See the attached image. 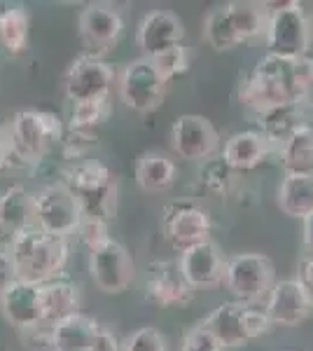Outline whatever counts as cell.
I'll return each instance as SVG.
<instances>
[{"label": "cell", "mask_w": 313, "mask_h": 351, "mask_svg": "<svg viewBox=\"0 0 313 351\" xmlns=\"http://www.w3.org/2000/svg\"><path fill=\"white\" fill-rule=\"evenodd\" d=\"M16 281V269H14V260L10 256L8 248H0V298L5 295L10 286Z\"/></svg>", "instance_id": "cell-39"}, {"label": "cell", "mask_w": 313, "mask_h": 351, "mask_svg": "<svg viewBox=\"0 0 313 351\" xmlns=\"http://www.w3.org/2000/svg\"><path fill=\"white\" fill-rule=\"evenodd\" d=\"M94 351H122V342H119L112 330L101 328V335H99V342H96Z\"/></svg>", "instance_id": "cell-41"}, {"label": "cell", "mask_w": 313, "mask_h": 351, "mask_svg": "<svg viewBox=\"0 0 313 351\" xmlns=\"http://www.w3.org/2000/svg\"><path fill=\"white\" fill-rule=\"evenodd\" d=\"M124 19L115 8L105 3H92L79 12L77 33L79 40L87 47V54L99 56L112 49L122 38Z\"/></svg>", "instance_id": "cell-12"}, {"label": "cell", "mask_w": 313, "mask_h": 351, "mask_svg": "<svg viewBox=\"0 0 313 351\" xmlns=\"http://www.w3.org/2000/svg\"><path fill=\"white\" fill-rule=\"evenodd\" d=\"M264 311L274 326L292 328L306 321L313 311V295L297 279H283L271 286Z\"/></svg>", "instance_id": "cell-13"}, {"label": "cell", "mask_w": 313, "mask_h": 351, "mask_svg": "<svg viewBox=\"0 0 313 351\" xmlns=\"http://www.w3.org/2000/svg\"><path fill=\"white\" fill-rule=\"evenodd\" d=\"M99 321L87 314H73L52 326V351H94L101 335Z\"/></svg>", "instance_id": "cell-18"}, {"label": "cell", "mask_w": 313, "mask_h": 351, "mask_svg": "<svg viewBox=\"0 0 313 351\" xmlns=\"http://www.w3.org/2000/svg\"><path fill=\"white\" fill-rule=\"evenodd\" d=\"M313 80V59H281L266 54L255 64L241 82V101L255 112H264L278 106L301 104L306 87Z\"/></svg>", "instance_id": "cell-1"}, {"label": "cell", "mask_w": 313, "mask_h": 351, "mask_svg": "<svg viewBox=\"0 0 313 351\" xmlns=\"http://www.w3.org/2000/svg\"><path fill=\"white\" fill-rule=\"evenodd\" d=\"M61 138H64V124L54 112H16L8 132V164L10 160H16L24 167L40 164Z\"/></svg>", "instance_id": "cell-3"}, {"label": "cell", "mask_w": 313, "mask_h": 351, "mask_svg": "<svg viewBox=\"0 0 313 351\" xmlns=\"http://www.w3.org/2000/svg\"><path fill=\"white\" fill-rule=\"evenodd\" d=\"M183 351H225L220 347V342L210 335V330L203 324L192 328L190 332H185L183 337Z\"/></svg>", "instance_id": "cell-37"}, {"label": "cell", "mask_w": 313, "mask_h": 351, "mask_svg": "<svg viewBox=\"0 0 313 351\" xmlns=\"http://www.w3.org/2000/svg\"><path fill=\"white\" fill-rule=\"evenodd\" d=\"M297 281L313 295V256H311V253H306V256L299 260Z\"/></svg>", "instance_id": "cell-40"}, {"label": "cell", "mask_w": 313, "mask_h": 351, "mask_svg": "<svg viewBox=\"0 0 313 351\" xmlns=\"http://www.w3.org/2000/svg\"><path fill=\"white\" fill-rule=\"evenodd\" d=\"M301 106H309V108L313 110V80L309 82V87H306L304 96H301Z\"/></svg>", "instance_id": "cell-44"}, {"label": "cell", "mask_w": 313, "mask_h": 351, "mask_svg": "<svg viewBox=\"0 0 313 351\" xmlns=\"http://www.w3.org/2000/svg\"><path fill=\"white\" fill-rule=\"evenodd\" d=\"M199 176H201L203 188L220 197L229 195L231 185H234V171L227 167V162L222 157H210V160L203 162V169Z\"/></svg>", "instance_id": "cell-34"}, {"label": "cell", "mask_w": 313, "mask_h": 351, "mask_svg": "<svg viewBox=\"0 0 313 351\" xmlns=\"http://www.w3.org/2000/svg\"><path fill=\"white\" fill-rule=\"evenodd\" d=\"M150 61L155 66V71L159 73V77L166 84L190 71V52H187L183 45H175V47L166 49V52L152 56Z\"/></svg>", "instance_id": "cell-33"}, {"label": "cell", "mask_w": 313, "mask_h": 351, "mask_svg": "<svg viewBox=\"0 0 313 351\" xmlns=\"http://www.w3.org/2000/svg\"><path fill=\"white\" fill-rule=\"evenodd\" d=\"M79 206H82V216L99 218V220H112L117 213V180L105 188L89 192V195L77 197Z\"/></svg>", "instance_id": "cell-31"}, {"label": "cell", "mask_w": 313, "mask_h": 351, "mask_svg": "<svg viewBox=\"0 0 313 351\" xmlns=\"http://www.w3.org/2000/svg\"><path fill=\"white\" fill-rule=\"evenodd\" d=\"M246 307L236 300L222 302L206 316L203 326L210 330V335L220 342L222 349H236L248 342L246 335Z\"/></svg>", "instance_id": "cell-19"}, {"label": "cell", "mask_w": 313, "mask_h": 351, "mask_svg": "<svg viewBox=\"0 0 313 351\" xmlns=\"http://www.w3.org/2000/svg\"><path fill=\"white\" fill-rule=\"evenodd\" d=\"M33 225V195L24 185H12L0 192V232H8L10 239L16 232Z\"/></svg>", "instance_id": "cell-22"}, {"label": "cell", "mask_w": 313, "mask_h": 351, "mask_svg": "<svg viewBox=\"0 0 313 351\" xmlns=\"http://www.w3.org/2000/svg\"><path fill=\"white\" fill-rule=\"evenodd\" d=\"M271 321L269 316H266L264 309H255V307H246V335H248V342L250 339H258L262 335H266V332L271 330Z\"/></svg>", "instance_id": "cell-38"}, {"label": "cell", "mask_w": 313, "mask_h": 351, "mask_svg": "<svg viewBox=\"0 0 313 351\" xmlns=\"http://www.w3.org/2000/svg\"><path fill=\"white\" fill-rule=\"evenodd\" d=\"M89 274L94 284L108 295L127 291L136 279V263L134 256L119 241L110 239L103 246L89 251Z\"/></svg>", "instance_id": "cell-10"}, {"label": "cell", "mask_w": 313, "mask_h": 351, "mask_svg": "<svg viewBox=\"0 0 313 351\" xmlns=\"http://www.w3.org/2000/svg\"><path fill=\"white\" fill-rule=\"evenodd\" d=\"M227 291L234 295L236 302L253 304L266 298L274 281V263L262 253H238L225 263V279Z\"/></svg>", "instance_id": "cell-6"}, {"label": "cell", "mask_w": 313, "mask_h": 351, "mask_svg": "<svg viewBox=\"0 0 313 351\" xmlns=\"http://www.w3.org/2000/svg\"><path fill=\"white\" fill-rule=\"evenodd\" d=\"M8 251L14 260L16 281L33 286H42L54 279H61L68 258H71L68 239L47 234L36 225L12 234Z\"/></svg>", "instance_id": "cell-2"}, {"label": "cell", "mask_w": 313, "mask_h": 351, "mask_svg": "<svg viewBox=\"0 0 313 351\" xmlns=\"http://www.w3.org/2000/svg\"><path fill=\"white\" fill-rule=\"evenodd\" d=\"M117 89L122 104L136 112L157 110L162 106L164 96H166V82L159 77L152 61L145 59V56L124 66L122 75L117 80Z\"/></svg>", "instance_id": "cell-8"}, {"label": "cell", "mask_w": 313, "mask_h": 351, "mask_svg": "<svg viewBox=\"0 0 313 351\" xmlns=\"http://www.w3.org/2000/svg\"><path fill=\"white\" fill-rule=\"evenodd\" d=\"M77 237H79V241L89 248V251H94V248L103 246V243H108L112 239L110 232H108L105 220L87 218V216H82V223H79V228H77Z\"/></svg>", "instance_id": "cell-36"}, {"label": "cell", "mask_w": 313, "mask_h": 351, "mask_svg": "<svg viewBox=\"0 0 313 351\" xmlns=\"http://www.w3.org/2000/svg\"><path fill=\"white\" fill-rule=\"evenodd\" d=\"M278 206L290 218L304 220L313 213V176L286 173L278 188Z\"/></svg>", "instance_id": "cell-26"}, {"label": "cell", "mask_w": 313, "mask_h": 351, "mask_svg": "<svg viewBox=\"0 0 313 351\" xmlns=\"http://www.w3.org/2000/svg\"><path fill=\"white\" fill-rule=\"evenodd\" d=\"M229 16L234 21V28L241 38V43H248L253 38H258L260 33H264L266 28V12L262 8V3H243V0H234L227 3Z\"/></svg>", "instance_id": "cell-30"}, {"label": "cell", "mask_w": 313, "mask_h": 351, "mask_svg": "<svg viewBox=\"0 0 313 351\" xmlns=\"http://www.w3.org/2000/svg\"><path fill=\"white\" fill-rule=\"evenodd\" d=\"M171 145L187 162H206L220 150V134L203 115H180L171 127Z\"/></svg>", "instance_id": "cell-11"}, {"label": "cell", "mask_w": 313, "mask_h": 351, "mask_svg": "<svg viewBox=\"0 0 313 351\" xmlns=\"http://www.w3.org/2000/svg\"><path fill=\"white\" fill-rule=\"evenodd\" d=\"M42 324L54 326L73 314H79V288L68 279H54L40 286Z\"/></svg>", "instance_id": "cell-21"}, {"label": "cell", "mask_w": 313, "mask_h": 351, "mask_svg": "<svg viewBox=\"0 0 313 351\" xmlns=\"http://www.w3.org/2000/svg\"><path fill=\"white\" fill-rule=\"evenodd\" d=\"M82 206L64 180H56L33 192V225L47 234L66 237L77 232Z\"/></svg>", "instance_id": "cell-5"}, {"label": "cell", "mask_w": 313, "mask_h": 351, "mask_svg": "<svg viewBox=\"0 0 313 351\" xmlns=\"http://www.w3.org/2000/svg\"><path fill=\"white\" fill-rule=\"evenodd\" d=\"M28 28L31 19L24 5H12V8L0 12V45L10 54H21L28 45Z\"/></svg>", "instance_id": "cell-28"}, {"label": "cell", "mask_w": 313, "mask_h": 351, "mask_svg": "<svg viewBox=\"0 0 313 351\" xmlns=\"http://www.w3.org/2000/svg\"><path fill=\"white\" fill-rule=\"evenodd\" d=\"M162 230L166 241L180 253L187 248L197 246L210 239L213 220H210L208 208L199 206L192 199H175L164 206Z\"/></svg>", "instance_id": "cell-7"}, {"label": "cell", "mask_w": 313, "mask_h": 351, "mask_svg": "<svg viewBox=\"0 0 313 351\" xmlns=\"http://www.w3.org/2000/svg\"><path fill=\"white\" fill-rule=\"evenodd\" d=\"M185 28L183 21L178 19V14L168 12V10H152L143 16L136 33V43L143 49L145 59L166 52V49L183 45Z\"/></svg>", "instance_id": "cell-16"}, {"label": "cell", "mask_w": 313, "mask_h": 351, "mask_svg": "<svg viewBox=\"0 0 313 351\" xmlns=\"http://www.w3.org/2000/svg\"><path fill=\"white\" fill-rule=\"evenodd\" d=\"M281 164L286 173L313 176V127L304 124L281 145Z\"/></svg>", "instance_id": "cell-27"}, {"label": "cell", "mask_w": 313, "mask_h": 351, "mask_svg": "<svg viewBox=\"0 0 313 351\" xmlns=\"http://www.w3.org/2000/svg\"><path fill=\"white\" fill-rule=\"evenodd\" d=\"M203 40H206L215 52H227V49H234L241 45V38H238L227 5L215 8L213 12L206 16V21H203Z\"/></svg>", "instance_id": "cell-29"}, {"label": "cell", "mask_w": 313, "mask_h": 351, "mask_svg": "<svg viewBox=\"0 0 313 351\" xmlns=\"http://www.w3.org/2000/svg\"><path fill=\"white\" fill-rule=\"evenodd\" d=\"M8 167V136L0 129V171Z\"/></svg>", "instance_id": "cell-43"}, {"label": "cell", "mask_w": 313, "mask_h": 351, "mask_svg": "<svg viewBox=\"0 0 313 351\" xmlns=\"http://www.w3.org/2000/svg\"><path fill=\"white\" fill-rule=\"evenodd\" d=\"M304 246H306V253L313 256V213L304 218Z\"/></svg>", "instance_id": "cell-42"}, {"label": "cell", "mask_w": 313, "mask_h": 351, "mask_svg": "<svg viewBox=\"0 0 313 351\" xmlns=\"http://www.w3.org/2000/svg\"><path fill=\"white\" fill-rule=\"evenodd\" d=\"M115 80L117 73L110 64H105L101 56L82 54L66 71L64 87L73 104H84V101L108 99V92Z\"/></svg>", "instance_id": "cell-9"}, {"label": "cell", "mask_w": 313, "mask_h": 351, "mask_svg": "<svg viewBox=\"0 0 313 351\" xmlns=\"http://www.w3.org/2000/svg\"><path fill=\"white\" fill-rule=\"evenodd\" d=\"M110 115V106L108 99L99 101H84V104H73L71 110V132H89L94 134V129L101 122L108 120Z\"/></svg>", "instance_id": "cell-32"}, {"label": "cell", "mask_w": 313, "mask_h": 351, "mask_svg": "<svg viewBox=\"0 0 313 351\" xmlns=\"http://www.w3.org/2000/svg\"><path fill=\"white\" fill-rule=\"evenodd\" d=\"M266 12V47L269 54L281 59H301L309 52L311 45V24L299 3H262Z\"/></svg>", "instance_id": "cell-4"}, {"label": "cell", "mask_w": 313, "mask_h": 351, "mask_svg": "<svg viewBox=\"0 0 313 351\" xmlns=\"http://www.w3.org/2000/svg\"><path fill=\"white\" fill-rule=\"evenodd\" d=\"M225 263L218 243L208 239L180 253L178 267L192 288H215L225 279Z\"/></svg>", "instance_id": "cell-15"}, {"label": "cell", "mask_w": 313, "mask_h": 351, "mask_svg": "<svg viewBox=\"0 0 313 351\" xmlns=\"http://www.w3.org/2000/svg\"><path fill=\"white\" fill-rule=\"evenodd\" d=\"M175 164L164 152H143L136 162V183L145 192H164L175 183Z\"/></svg>", "instance_id": "cell-24"}, {"label": "cell", "mask_w": 313, "mask_h": 351, "mask_svg": "<svg viewBox=\"0 0 313 351\" xmlns=\"http://www.w3.org/2000/svg\"><path fill=\"white\" fill-rule=\"evenodd\" d=\"M122 351H168V344L157 328L145 326L131 332L122 344Z\"/></svg>", "instance_id": "cell-35"}, {"label": "cell", "mask_w": 313, "mask_h": 351, "mask_svg": "<svg viewBox=\"0 0 313 351\" xmlns=\"http://www.w3.org/2000/svg\"><path fill=\"white\" fill-rule=\"evenodd\" d=\"M260 134L269 141V145L283 143L297 132L299 127H304V106L301 104H288V106H278V108L260 112Z\"/></svg>", "instance_id": "cell-23"}, {"label": "cell", "mask_w": 313, "mask_h": 351, "mask_svg": "<svg viewBox=\"0 0 313 351\" xmlns=\"http://www.w3.org/2000/svg\"><path fill=\"white\" fill-rule=\"evenodd\" d=\"M0 311L14 328L28 330V328L42 326V309H40V286L14 281L0 298ZM47 326V324H45Z\"/></svg>", "instance_id": "cell-17"}, {"label": "cell", "mask_w": 313, "mask_h": 351, "mask_svg": "<svg viewBox=\"0 0 313 351\" xmlns=\"http://www.w3.org/2000/svg\"><path fill=\"white\" fill-rule=\"evenodd\" d=\"M145 295L159 307H183L195 295V288L183 279L180 267L175 263L157 260V263L147 265Z\"/></svg>", "instance_id": "cell-14"}, {"label": "cell", "mask_w": 313, "mask_h": 351, "mask_svg": "<svg viewBox=\"0 0 313 351\" xmlns=\"http://www.w3.org/2000/svg\"><path fill=\"white\" fill-rule=\"evenodd\" d=\"M269 141L264 138L260 132L248 129V132H238L229 136L222 148V160L227 162V167L231 171H253L269 155Z\"/></svg>", "instance_id": "cell-20"}, {"label": "cell", "mask_w": 313, "mask_h": 351, "mask_svg": "<svg viewBox=\"0 0 313 351\" xmlns=\"http://www.w3.org/2000/svg\"><path fill=\"white\" fill-rule=\"evenodd\" d=\"M64 183L73 190L75 197H82L115 183V176H112L110 167L101 160H79L73 162L64 171Z\"/></svg>", "instance_id": "cell-25"}]
</instances>
